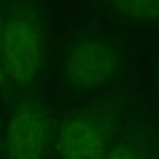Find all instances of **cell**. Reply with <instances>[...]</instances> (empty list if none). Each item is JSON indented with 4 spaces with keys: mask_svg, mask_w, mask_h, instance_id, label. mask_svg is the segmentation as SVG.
<instances>
[{
    "mask_svg": "<svg viewBox=\"0 0 159 159\" xmlns=\"http://www.w3.org/2000/svg\"><path fill=\"white\" fill-rule=\"evenodd\" d=\"M118 128L113 102L94 100L63 119L56 135L60 159H105Z\"/></svg>",
    "mask_w": 159,
    "mask_h": 159,
    "instance_id": "cell-3",
    "label": "cell"
},
{
    "mask_svg": "<svg viewBox=\"0 0 159 159\" xmlns=\"http://www.w3.org/2000/svg\"><path fill=\"white\" fill-rule=\"evenodd\" d=\"M98 16L136 25L159 24V0H84Z\"/></svg>",
    "mask_w": 159,
    "mask_h": 159,
    "instance_id": "cell-5",
    "label": "cell"
},
{
    "mask_svg": "<svg viewBox=\"0 0 159 159\" xmlns=\"http://www.w3.org/2000/svg\"><path fill=\"white\" fill-rule=\"evenodd\" d=\"M122 58L107 35L95 30L74 34L57 60V87L69 99H99L120 75Z\"/></svg>",
    "mask_w": 159,
    "mask_h": 159,
    "instance_id": "cell-2",
    "label": "cell"
},
{
    "mask_svg": "<svg viewBox=\"0 0 159 159\" xmlns=\"http://www.w3.org/2000/svg\"><path fill=\"white\" fill-rule=\"evenodd\" d=\"M105 159H152V157L145 142L135 136L112 145Z\"/></svg>",
    "mask_w": 159,
    "mask_h": 159,
    "instance_id": "cell-6",
    "label": "cell"
},
{
    "mask_svg": "<svg viewBox=\"0 0 159 159\" xmlns=\"http://www.w3.org/2000/svg\"><path fill=\"white\" fill-rule=\"evenodd\" d=\"M5 1L6 0H0V43H1V31H2L3 12H5ZM0 86L3 87L2 75H1V61H0Z\"/></svg>",
    "mask_w": 159,
    "mask_h": 159,
    "instance_id": "cell-7",
    "label": "cell"
},
{
    "mask_svg": "<svg viewBox=\"0 0 159 159\" xmlns=\"http://www.w3.org/2000/svg\"><path fill=\"white\" fill-rule=\"evenodd\" d=\"M13 99L7 131L9 159H44L55 133L50 108L34 92Z\"/></svg>",
    "mask_w": 159,
    "mask_h": 159,
    "instance_id": "cell-4",
    "label": "cell"
},
{
    "mask_svg": "<svg viewBox=\"0 0 159 159\" xmlns=\"http://www.w3.org/2000/svg\"><path fill=\"white\" fill-rule=\"evenodd\" d=\"M48 11L44 0H6L0 61L3 87L14 96L34 92L49 57Z\"/></svg>",
    "mask_w": 159,
    "mask_h": 159,
    "instance_id": "cell-1",
    "label": "cell"
}]
</instances>
